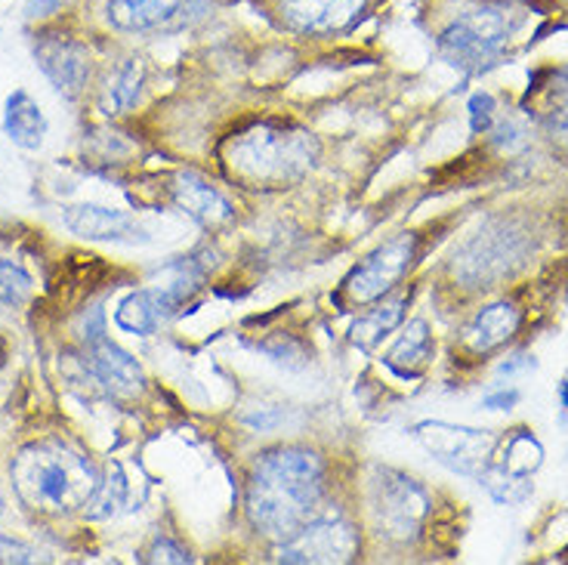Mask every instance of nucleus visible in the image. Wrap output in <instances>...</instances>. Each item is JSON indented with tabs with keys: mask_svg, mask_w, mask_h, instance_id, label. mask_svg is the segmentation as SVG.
<instances>
[{
	"mask_svg": "<svg viewBox=\"0 0 568 565\" xmlns=\"http://www.w3.org/2000/svg\"><path fill=\"white\" fill-rule=\"evenodd\" d=\"M124 497H128V480H124V470L121 464H109L105 473L100 476V485L93 497L87 501L84 516L87 519H109L118 509L124 507Z\"/></svg>",
	"mask_w": 568,
	"mask_h": 565,
	"instance_id": "obj_22",
	"label": "nucleus"
},
{
	"mask_svg": "<svg viewBox=\"0 0 568 565\" xmlns=\"http://www.w3.org/2000/svg\"><path fill=\"white\" fill-rule=\"evenodd\" d=\"M358 553V532L341 513H318L315 519L278 541L282 563H349Z\"/></svg>",
	"mask_w": 568,
	"mask_h": 565,
	"instance_id": "obj_11",
	"label": "nucleus"
},
{
	"mask_svg": "<svg viewBox=\"0 0 568 565\" xmlns=\"http://www.w3.org/2000/svg\"><path fill=\"white\" fill-rule=\"evenodd\" d=\"M62 223L71 235L87 241H142L145 232L124 211L102 204H71L62 211Z\"/></svg>",
	"mask_w": 568,
	"mask_h": 565,
	"instance_id": "obj_16",
	"label": "nucleus"
},
{
	"mask_svg": "<svg viewBox=\"0 0 568 565\" xmlns=\"http://www.w3.org/2000/svg\"><path fill=\"white\" fill-rule=\"evenodd\" d=\"M519 325H523V312L507 300H497L491 306L476 312L473 322L464 327V346L473 355L495 353L504 343H510L516 337Z\"/></svg>",
	"mask_w": 568,
	"mask_h": 565,
	"instance_id": "obj_18",
	"label": "nucleus"
},
{
	"mask_svg": "<svg viewBox=\"0 0 568 565\" xmlns=\"http://www.w3.org/2000/svg\"><path fill=\"white\" fill-rule=\"evenodd\" d=\"M544 464V448L528 430H513L504 438H497V448L491 454V464L483 473L479 485H485L500 504H519L526 501L535 476Z\"/></svg>",
	"mask_w": 568,
	"mask_h": 565,
	"instance_id": "obj_10",
	"label": "nucleus"
},
{
	"mask_svg": "<svg viewBox=\"0 0 568 565\" xmlns=\"http://www.w3.org/2000/svg\"><path fill=\"white\" fill-rule=\"evenodd\" d=\"M31 53H34V65L62 97L74 100L84 93L93 65H90V50L81 38H74L71 31L41 29L34 34Z\"/></svg>",
	"mask_w": 568,
	"mask_h": 565,
	"instance_id": "obj_12",
	"label": "nucleus"
},
{
	"mask_svg": "<svg viewBox=\"0 0 568 565\" xmlns=\"http://www.w3.org/2000/svg\"><path fill=\"white\" fill-rule=\"evenodd\" d=\"M62 3H65V0H31L29 16H38V19H43V16H53L62 10Z\"/></svg>",
	"mask_w": 568,
	"mask_h": 565,
	"instance_id": "obj_31",
	"label": "nucleus"
},
{
	"mask_svg": "<svg viewBox=\"0 0 568 565\" xmlns=\"http://www.w3.org/2000/svg\"><path fill=\"white\" fill-rule=\"evenodd\" d=\"M90 371L112 396L130 398L142 393V386H145V371L140 362L128 350H121L118 343L102 337V331L90 334Z\"/></svg>",
	"mask_w": 568,
	"mask_h": 565,
	"instance_id": "obj_14",
	"label": "nucleus"
},
{
	"mask_svg": "<svg viewBox=\"0 0 568 565\" xmlns=\"http://www.w3.org/2000/svg\"><path fill=\"white\" fill-rule=\"evenodd\" d=\"M185 282H176V287H142L133 291L118 303L114 310V325L140 337H152L155 331L171 322L180 303L185 300Z\"/></svg>",
	"mask_w": 568,
	"mask_h": 565,
	"instance_id": "obj_13",
	"label": "nucleus"
},
{
	"mask_svg": "<svg viewBox=\"0 0 568 565\" xmlns=\"http://www.w3.org/2000/svg\"><path fill=\"white\" fill-rule=\"evenodd\" d=\"M405 306H408V294H396V297H381L374 303V310H368L358 322L353 325V343L358 350H374L381 340L398 327L402 315H405Z\"/></svg>",
	"mask_w": 568,
	"mask_h": 565,
	"instance_id": "obj_21",
	"label": "nucleus"
},
{
	"mask_svg": "<svg viewBox=\"0 0 568 565\" xmlns=\"http://www.w3.org/2000/svg\"><path fill=\"white\" fill-rule=\"evenodd\" d=\"M322 155V145L310 130L291 124H254L235 133L223 145V168L235 183L247 189H284L300 183Z\"/></svg>",
	"mask_w": 568,
	"mask_h": 565,
	"instance_id": "obj_2",
	"label": "nucleus"
},
{
	"mask_svg": "<svg viewBox=\"0 0 568 565\" xmlns=\"http://www.w3.org/2000/svg\"><path fill=\"white\" fill-rule=\"evenodd\" d=\"M516 402H519V390H500V393H491V396L483 398V405L488 411H510Z\"/></svg>",
	"mask_w": 568,
	"mask_h": 565,
	"instance_id": "obj_30",
	"label": "nucleus"
},
{
	"mask_svg": "<svg viewBox=\"0 0 568 565\" xmlns=\"http://www.w3.org/2000/svg\"><path fill=\"white\" fill-rule=\"evenodd\" d=\"M7 365V343H3V340H0V367Z\"/></svg>",
	"mask_w": 568,
	"mask_h": 565,
	"instance_id": "obj_33",
	"label": "nucleus"
},
{
	"mask_svg": "<svg viewBox=\"0 0 568 565\" xmlns=\"http://www.w3.org/2000/svg\"><path fill=\"white\" fill-rule=\"evenodd\" d=\"M374 497H371V513L377 532L389 541H412L426 523L429 513V495L424 485H417L412 476L398 470H377L374 480Z\"/></svg>",
	"mask_w": 568,
	"mask_h": 565,
	"instance_id": "obj_7",
	"label": "nucleus"
},
{
	"mask_svg": "<svg viewBox=\"0 0 568 565\" xmlns=\"http://www.w3.org/2000/svg\"><path fill=\"white\" fill-rule=\"evenodd\" d=\"M414 436L442 466L476 482L483 480V473L491 464V454H495L497 438H500L491 430H473V426L442 424V421L417 424Z\"/></svg>",
	"mask_w": 568,
	"mask_h": 565,
	"instance_id": "obj_8",
	"label": "nucleus"
},
{
	"mask_svg": "<svg viewBox=\"0 0 568 565\" xmlns=\"http://www.w3.org/2000/svg\"><path fill=\"white\" fill-rule=\"evenodd\" d=\"M183 0H102V19L118 34L173 29Z\"/></svg>",
	"mask_w": 568,
	"mask_h": 565,
	"instance_id": "obj_15",
	"label": "nucleus"
},
{
	"mask_svg": "<svg viewBox=\"0 0 568 565\" xmlns=\"http://www.w3.org/2000/svg\"><path fill=\"white\" fill-rule=\"evenodd\" d=\"M13 563H34V551H31L29 544H22V541L7 537L0 532V565Z\"/></svg>",
	"mask_w": 568,
	"mask_h": 565,
	"instance_id": "obj_28",
	"label": "nucleus"
},
{
	"mask_svg": "<svg viewBox=\"0 0 568 565\" xmlns=\"http://www.w3.org/2000/svg\"><path fill=\"white\" fill-rule=\"evenodd\" d=\"M325 464L300 445L263 452L247 476V519L260 535L284 541L322 513Z\"/></svg>",
	"mask_w": 568,
	"mask_h": 565,
	"instance_id": "obj_1",
	"label": "nucleus"
},
{
	"mask_svg": "<svg viewBox=\"0 0 568 565\" xmlns=\"http://www.w3.org/2000/svg\"><path fill=\"white\" fill-rule=\"evenodd\" d=\"M495 142L504 149V152H519V149L528 142L526 130L519 128L516 121H504V124H497Z\"/></svg>",
	"mask_w": 568,
	"mask_h": 565,
	"instance_id": "obj_29",
	"label": "nucleus"
},
{
	"mask_svg": "<svg viewBox=\"0 0 568 565\" xmlns=\"http://www.w3.org/2000/svg\"><path fill=\"white\" fill-rule=\"evenodd\" d=\"M3 133L26 152H38L43 145L47 118H43L41 105L31 100L26 90H13L3 102Z\"/></svg>",
	"mask_w": 568,
	"mask_h": 565,
	"instance_id": "obj_19",
	"label": "nucleus"
},
{
	"mask_svg": "<svg viewBox=\"0 0 568 565\" xmlns=\"http://www.w3.org/2000/svg\"><path fill=\"white\" fill-rule=\"evenodd\" d=\"M10 473L19 501L41 513L84 509L100 485V473L90 457L65 442H31L16 454Z\"/></svg>",
	"mask_w": 568,
	"mask_h": 565,
	"instance_id": "obj_3",
	"label": "nucleus"
},
{
	"mask_svg": "<svg viewBox=\"0 0 568 565\" xmlns=\"http://www.w3.org/2000/svg\"><path fill=\"white\" fill-rule=\"evenodd\" d=\"M523 19L513 0H469L436 31V50L455 69L483 71L507 50Z\"/></svg>",
	"mask_w": 568,
	"mask_h": 565,
	"instance_id": "obj_4",
	"label": "nucleus"
},
{
	"mask_svg": "<svg viewBox=\"0 0 568 565\" xmlns=\"http://www.w3.org/2000/svg\"><path fill=\"white\" fill-rule=\"evenodd\" d=\"M173 201L183 213H189L195 223L204 229H220L232 223V204L226 201L223 192H216L207 180H201L199 173H180L171 185Z\"/></svg>",
	"mask_w": 568,
	"mask_h": 565,
	"instance_id": "obj_17",
	"label": "nucleus"
},
{
	"mask_svg": "<svg viewBox=\"0 0 568 565\" xmlns=\"http://www.w3.org/2000/svg\"><path fill=\"white\" fill-rule=\"evenodd\" d=\"M414 256H417V235L414 232H402L396 239L384 241L377 251H371L358 266L346 275L343 282V294L355 306H368L377 303L386 294H393L405 272L412 269Z\"/></svg>",
	"mask_w": 568,
	"mask_h": 565,
	"instance_id": "obj_9",
	"label": "nucleus"
},
{
	"mask_svg": "<svg viewBox=\"0 0 568 565\" xmlns=\"http://www.w3.org/2000/svg\"><path fill=\"white\" fill-rule=\"evenodd\" d=\"M0 513H3V495H0Z\"/></svg>",
	"mask_w": 568,
	"mask_h": 565,
	"instance_id": "obj_34",
	"label": "nucleus"
},
{
	"mask_svg": "<svg viewBox=\"0 0 568 565\" xmlns=\"http://www.w3.org/2000/svg\"><path fill=\"white\" fill-rule=\"evenodd\" d=\"M272 22L294 38L331 41L365 19L371 0H266Z\"/></svg>",
	"mask_w": 568,
	"mask_h": 565,
	"instance_id": "obj_6",
	"label": "nucleus"
},
{
	"mask_svg": "<svg viewBox=\"0 0 568 565\" xmlns=\"http://www.w3.org/2000/svg\"><path fill=\"white\" fill-rule=\"evenodd\" d=\"M145 84V62L140 57L124 59L114 78L109 81V100H112L114 112H128L140 100V90Z\"/></svg>",
	"mask_w": 568,
	"mask_h": 565,
	"instance_id": "obj_23",
	"label": "nucleus"
},
{
	"mask_svg": "<svg viewBox=\"0 0 568 565\" xmlns=\"http://www.w3.org/2000/svg\"><path fill=\"white\" fill-rule=\"evenodd\" d=\"M469 130L479 137V133H488V130L495 128V97L491 93H473L469 97Z\"/></svg>",
	"mask_w": 568,
	"mask_h": 565,
	"instance_id": "obj_26",
	"label": "nucleus"
},
{
	"mask_svg": "<svg viewBox=\"0 0 568 565\" xmlns=\"http://www.w3.org/2000/svg\"><path fill=\"white\" fill-rule=\"evenodd\" d=\"M31 275L13 260H0V310H16L31 297Z\"/></svg>",
	"mask_w": 568,
	"mask_h": 565,
	"instance_id": "obj_25",
	"label": "nucleus"
},
{
	"mask_svg": "<svg viewBox=\"0 0 568 565\" xmlns=\"http://www.w3.org/2000/svg\"><path fill=\"white\" fill-rule=\"evenodd\" d=\"M559 398H562V405H566V408H568V381L562 383V386H559Z\"/></svg>",
	"mask_w": 568,
	"mask_h": 565,
	"instance_id": "obj_32",
	"label": "nucleus"
},
{
	"mask_svg": "<svg viewBox=\"0 0 568 565\" xmlns=\"http://www.w3.org/2000/svg\"><path fill=\"white\" fill-rule=\"evenodd\" d=\"M433 359V334L424 319H414L408 327L402 331V337L393 343V350L384 355V365L398 374L402 381H414L420 377Z\"/></svg>",
	"mask_w": 568,
	"mask_h": 565,
	"instance_id": "obj_20",
	"label": "nucleus"
},
{
	"mask_svg": "<svg viewBox=\"0 0 568 565\" xmlns=\"http://www.w3.org/2000/svg\"><path fill=\"white\" fill-rule=\"evenodd\" d=\"M528 248L531 241L526 229L516 220L497 216L457 248L452 256V275L464 287H495L526 263Z\"/></svg>",
	"mask_w": 568,
	"mask_h": 565,
	"instance_id": "obj_5",
	"label": "nucleus"
},
{
	"mask_svg": "<svg viewBox=\"0 0 568 565\" xmlns=\"http://www.w3.org/2000/svg\"><path fill=\"white\" fill-rule=\"evenodd\" d=\"M145 563H192V556L180 544H173L171 537H161V541H155V547L149 551Z\"/></svg>",
	"mask_w": 568,
	"mask_h": 565,
	"instance_id": "obj_27",
	"label": "nucleus"
},
{
	"mask_svg": "<svg viewBox=\"0 0 568 565\" xmlns=\"http://www.w3.org/2000/svg\"><path fill=\"white\" fill-rule=\"evenodd\" d=\"M544 128L556 142H568V74H556V81L547 90Z\"/></svg>",
	"mask_w": 568,
	"mask_h": 565,
	"instance_id": "obj_24",
	"label": "nucleus"
}]
</instances>
